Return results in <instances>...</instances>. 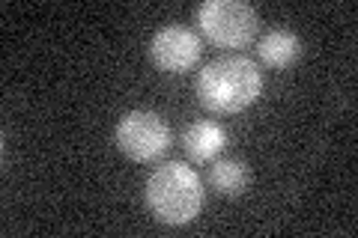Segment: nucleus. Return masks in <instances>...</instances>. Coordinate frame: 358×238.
<instances>
[{"mask_svg": "<svg viewBox=\"0 0 358 238\" xmlns=\"http://www.w3.org/2000/svg\"><path fill=\"white\" fill-rule=\"evenodd\" d=\"M263 93V75L248 57H221L197 75V98L212 113H242Z\"/></svg>", "mask_w": 358, "mask_h": 238, "instance_id": "f257e3e1", "label": "nucleus"}, {"mask_svg": "<svg viewBox=\"0 0 358 238\" xmlns=\"http://www.w3.org/2000/svg\"><path fill=\"white\" fill-rule=\"evenodd\" d=\"M203 179L194 167L182 161H167L155 167L147 179V206L155 221L167 226L192 223L203 209Z\"/></svg>", "mask_w": 358, "mask_h": 238, "instance_id": "f03ea898", "label": "nucleus"}, {"mask_svg": "<svg viewBox=\"0 0 358 238\" xmlns=\"http://www.w3.org/2000/svg\"><path fill=\"white\" fill-rule=\"evenodd\" d=\"M197 24L218 48H245L257 36L260 18L242 0H206L197 9Z\"/></svg>", "mask_w": 358, "mask_h": 238, "instance_id": "7ed1b4c3", "label": "nucleus"}, {"mask_svg": "<svg viewBox=\"0 0 358 238\" xmlns=\"http://www.w3.org/2000/svg\"><path fill=\"white\" fill-rule=\"evenodd\" d=\"M117 146L120 152L138 164H150L162 158L171 146V128L152 110H131L117 122Z\"/></svg>", "mask_w": 358, "mask_h": 238, "instance_id": "20e7f679", "label": "nucleus"}, {"mask_svg": "<svg viewBox=\"0 0 358 238\" xmlns=\"http://www.w3.org/2000/svg\"><path fill=\"white\" fill-rule=\"evenodd\" d=\"M150 60L162 72H188L200 60V39L188 27H162L150 42Z\"/></svg>", "mask_w": 358, "mask_h": 238, "instance_id": "39448f33", "label": "nucleus"}, {"mask_svg": "<svg viewBox=\"0 0 358 238\" xmlns=\"http://www.w3.org/2000/svg\"><path fill=\"white\" fill-rule=\"evenodd\" d=\"M224 146H227V131H224L218 122H209V119L192 122V126L185 128V134H182V149L197 164L212 161Z\"/></svg>", "mask_w": 358, "mask_h": 238, "instance_id": "423d86ee", "label": "nucleus"}, {"mask_svg": "<svg viewBox=\"0 0 358 238\" xmlns=\"http://www.w3.org/2000/svg\"><path fill=\"white\" fill-rule=\"evenodd\" d=\"M257 54L268 69H289L301 57V39L293 30H272L257 45Z\"/></svg>", "mask_w": 358, "mask_h": 238, "instance_id": "0eeeda50", "label": "nucleus"}, {"mask_svg": "<svg viewBox=\"0 0 358 238\" xmlns=\"http://www.w3.org/2000/svg\"><path fill=\"white\" fill-rule=\"evenodd\" d=\"M248 170L242 161H215L209 167V185L212 191H218L224 197H239L245 188H248Z\"/></svg>", "mask_w": 358, "mask_h": 238, "instance_id": "6e6552de", "label": "nucleus"}]
</instances>
